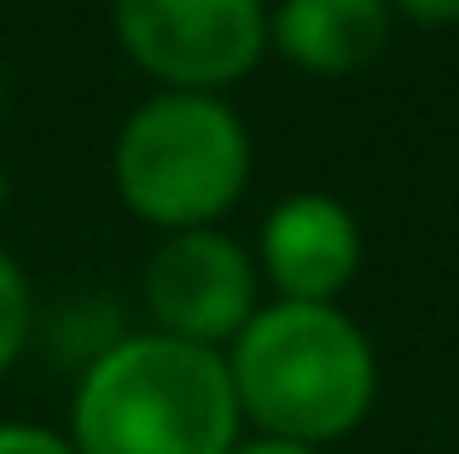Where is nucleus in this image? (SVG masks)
I'll return each mask as SVG.
<instances>
[{
  "label": "nucleus",
  "mask_w": 459,
  "mask_h": 454,
  "mask_svg": "<svg viewBox=\"0 0 459 454\" xmlns=\"http://www.w3.org/2000/svg\"><path fill=\"white\" fill-rule=\"evenodd\" d=\"M111 35L152 93H233L268 58V0H111Z\"/></svg>",
  "instance_id": "4"
},
{
  "label": "nucleus",
  "mask_w": 459,
  "mask_h": 454,
  "mask_svg": "<svg viewBox=\"0 0 459 454\" xmlns=\"http://www.w3.org/2000/svg\"><path fill=\"white\" fill-rule=\"evenodd\" d=\"M0 454H76L65 437V425L41 420H0Z\"/></svg>",
  "instance_id": "9"
},
{
  "label": "nucleus",
  "mask_w": 459,
  "mask_h": 454,
  "mask_svg": "<svg viewBox=\"0 0 459 454\" xmlns=\"http://www.w3.org/2000/svg\"><path fill=\"white\" fill-rule=\"evenodd\" d=\"M268 303L256 250L227 227H186L152 239L140 262V315L152 332L227 350Z\"/></svg>",
  "instance_id": "5"
},
{
  "label": "nucleus",
  "mask_w": 459,
  "mask_h": 454,
  "mask_svg": "<svg viewBox=\"0 0 459 454\" xmlns=\"http://www.w3.org/2000/svg\"><path fill=\"white\" fill-rule=\"evenodd\" d=\"M0 111H6V76H0Z\"/></svg>",
  "instance_id": "13"
},
{
  "label": "nucleus",
  "mask_w": 459,
  "mask_h": 454,
  "mask_svg": "<svg viewBox=\"0 0 459 454\" xmlns=\"http://www.w3.org/2000/svg\"><path fill=\"white\" fill-rule=\"evenodd\" d=\"M221 355L250 437L332 454L378 408V350L343 303L268 297Z\"/></svg>",
  "instance_id": "2"
},
{
  "label": "nucleus",
  "mask_w": 459,
  "mask_h": 454,
  "mask_svg": "<svg viewBox=\"0 0 459 454\" xmlns=\"http://www.w3.org/2000/svg\"><path fill=\"white\" fill-rule=\"evenodd\" d=\"M30 344H35V285L23 262L0 245V379L30 355Z\"/></svg>",
  "instance_id": "8"
},
{
  "label": "nucleus",
  "mask_w": 459,
  "mask_h": 454,
  "mask_svg": "<svg viewBox=\"0 0 459 454\" xmlns=\"http://www.w3.org/2000/svg\"><path fill=\"white\" fill-rule=\"evenodd\" d=\"M250 250H256L268 297H280V303H343V292L360 274V257H367V233L343 198L308 187V193H285L262 216Z\"/></svg>",
  "instance_id": "6"
},
{
  "label": "nucleus",
  "mask_w": 459,
  "mask_h": 454,
  "mask_svg": "<svg viewBox=\"0 0 459 454\" xmlns=\"http://www.w3.org/2000/svg\"><path fill=\"white\" fill-rule=\"evenodd\" d=\"M390 35L395 12L384 0H268V53L320 82L372 70Z\"/></svg>",
  "instance_id": "7"
},
{
  "label": "nucleus",
  "mask_w": 459,
  "mask_h": 454,
  "mask_svg": "<svg viewBox=\"0 0 459 454\" xmlns=\"http://www.w3.org/2000/svg\"><path fill=\"white\" fill-rule=\"evenodd\" d=\"M256 140L227 93H146L111 140V187L140 227H221L245 205Z\"/></svg>",
  "instance_id": "3"
},
{
  "label": "nucleus",
  "mask_w": 459,
  "mask_h": 454,
  "mask_svg": "<svg viewBox=\"0 0 459 454\" xmlns=\"http://www.w3.org/2000/svg\"><path fill=\"white\" fill-rule=\"evenodd\" d=\"M65 437L76 454H233L250 432L221 350L123 327L76 367Z\"/></svg>",
  "instance_id": "1"
},
{
  "label": "nucleus",
  "mask_w": 459,
  "mask_h": 454,
  "mask_svg": "<svg viewBox=\"0 0 459 454\" xmlns=\"http://www.w3.org/2000/svg\"><path fill=\"white\" fill-rule=\"evenodd\" d=\"M395 12V23H413V30H454L459 23V0H384Z\"/></svg>",
  "instance_id": "10"
},
{
  "label": "nucleus",
  "mask_w": 459,
  "mask_h": 454,
  "mask_svg": "<svg viewBox=\"0 0 459 454\" xmlns=\"http://www.w3.org/2000/svg\"><path fill=\"white\" fill-rule=\"evenodd\" d=\"M233 454H320V449H297V443H273V437H245Z\"/></svg>",
  "instance_id": "11"
},
{
  "label": "nucleus",
  "mask_w": 459,
  "mask_h": 454,
  "mask_svg": "<svg viewBox=\"0 0 459 454\" xmlns=\"http://www.w3.org/2000/svg\"><path fill=\"white\" fill-rule=\"evenodd\" d=\"M12 198V175H6V163H0V205Z\"/></svg>",
  "instance_id": "12"
}]
</instances>
